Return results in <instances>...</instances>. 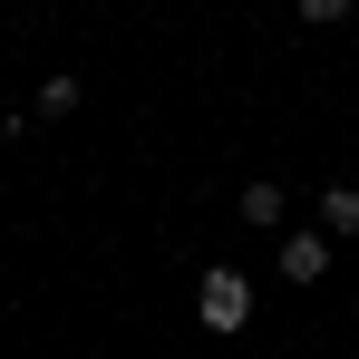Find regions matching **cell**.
I'll return each instance as SVG.
<instances>
[{
	"mask_svg": "<svg viewBox=\"0 0 359 359\" xmlns=\"http://www.w3.org/2000/svg\"><path fill=\"white\" fill-rule=\"evenodd\" d=\"M194 320H204V330H214V340H233L243 320H252V282H243L233 262H214V272H204V282H194Z\"/></svg>",
	"mask_w": 359,
	"mask_h": 359,
	"instance_id": "obj_1",
	"label": "cell"
},
{
	"mask_svg": "<svg viewBox=\"0 0 359 359\" xmlns=\"http://www.w3.org/2000/svg\"><path fill=\"white\" fill-rule=\"evenodd\" d=\"M320 272H330V233H292L282 243V282H292V292H311Z\"/></svg>",
	"mask_w": 359,
	"mask_h": 359,
	"instance_id": "obj_2",
	"label": "cell"
},
{
	"mask_svg": "<svg viewBox=\"0 0 359 359\" xmlns=\"http://www.w3.org/2000/svg\"><path fill=\"white\" fill-rule=\"evenodd\" d=\"M282 214H292V194H282L272 175H252V184H243V224H252V233H272Z\"/></svg>",
	"mask_w": 359,
	"mask_h": 359,
	"instance_id": "obj_3",
	"label": "cell"
},
{
	"mask_svg": "<svg viewBox=\"0 0 359 359\" xmlns=\"http://www.w3.org/2000/svg\"><path fill=\"white\" fill-rule=\"evenodd\" d=\"M320 233H330V243L359 233V184H330V194H320Z\"/></svg>",
	"mask_w": 359,
	"mask_h": 359,
	"instance_id": "obj_4",
	"label": "cell"
},
{
	"mask_svg": "<svg viewBox=\"0 0 359 359\" xmlns=\"http://www.w3.org/2000/svg\"><path fill=\"white\" fill-rule=\"evenodd\" d=\"M78 107V78H39V117H68Z\"/></svg>",
	"mask_w": 359,
	"mask_h": 359,
	"instance_id": "obj_5",
	"label": "cell"
},
{
	"mask_svg": "<svg viewBox=\"0 0 359 359\" xmlns=\"http://www.w3.org/2000/svg\"><path fill=\"white\" fill-rule=\"evenodd\" d=\"M10 126H20V117H0V146H10Z\"/></svg>",
	"mask_w": 359,
	"mask_h": 359,
	"instance_id": "obj_6",
	"label": "cell"
}]
</instances>
